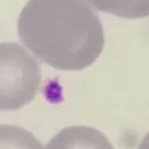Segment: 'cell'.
<instances>
[{
	"instance_id": "5b68a950",
	"label": "cell",
	"mask_w": 149,
	"mask_h": 149,
	"mask_svg": "<svg viewBox=\"0 0 149 149\" xmlns=\"http://www.w3.org/2000/svg\"><path fill=\"white\" fill-rule=\"evenodd\" d=\"M0 149H43L30 132L18 125L0 124Z\"/></svg>"
},
{
	"instance_id": "3957f363",
	"label": "cell",
	"mask_w": 149,
	"mask_h": 149,
	"mask_svg": "<svg viewBox=\"0 0 149 149\" xmlns=\"http://www.w3.org/2000/svg\"><path fill=\"white\" fill-rule=\"evenodd\" d=\"M45 149H114V147L99 130L85 125H74L62 129L48 142Z\"/></svg>"
},
{
	"instance_id": "277c9868",
	"label": "cell",
	"mask_w": 149,
	"mask_h": 149,
	"mask_svg": "<svg viewBox=\"0 0 149 149\" xmlns=\"http://www.w3.org/2000/svg\"><path fill=\"white\" fill-rule=\"evenodd\" d=\"M97 10L126 19L149 16V0H88Z\"/></svg>"
},
{
	"instance_id": "7a4b0ae2",
	"label": "cell",
	"mask_w": 149,
	"mask_h": 149,
	"mask_svg": "<svg viewBox=\"0 0 149 149\" xmlns=\"http://www.w3.org/2000/svg\"><path fill=\"white\" fill-rule=\"evenodd\" d=\"M40 65L17 43H0V111H15L37 96Z\"/></svg>"
},
{
	"instance_id": "6da1fadb",
	"label": "cell",
	"mask_w": 149,
	"mask_h": 149,
	"mask_svg": "<svg viewBox=\"0 0 149 149\" xmlns=\"http://www.w3.org/2000/svg\"><path fill=\"white\" fill-rule=\"evenodd\" d=\"M18 35L41 62L66 71L89 67L104 46L102 24L87 0H29Z\"/></svg>"
},
{
	"instance_id": "8992f818",
	"label": "cell",
	"mask_w": 149,
	"mask_h": 149,
	"mask_svg": "<svg viewBox=\"0 0 149 149\" xmlns=\"http://www.w3.org/2000/svg\"><path fill=\"white\" fill-rule=\"evenodd\" d=\"M138 149H149V132L142 139L141 143L138 146Z\"/></svg>"
}]
</instances>
